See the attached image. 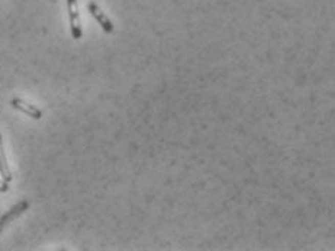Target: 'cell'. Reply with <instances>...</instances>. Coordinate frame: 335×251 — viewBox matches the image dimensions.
Here are the masks:
<instances>
[{"label": "cell", "mask_w": 335, "mask_h": 251, "mask_svg": "<svg viewBox=\"0 0 335 251\" xmlns=\"http://www.w3.org/2000/svg\"><path fill=\"white\" fill-rule=\"evenodd\" d=\"M67 9H69V16H70L71 36L74 39H80L83 31H81V22H80V12L77 0H67Z\"/></svg>", "instance_id": "obj_1"}, {"label": "cell", "mask_w": 335, "mask_h": 251, "mask_svg": "<svg viewBox=\"0 0 335 251\" xmlns=\"http://www.w3.org/2000/svg\"><path fill=\"white\" fill-rule=\"evenodd\" d=\"M87 8L88 12L92 13V16L95 17L97 22H99V25L102 26V29L105 31L106 34H112V32H114V24H112L110 19L103 13V10L99 8L95 2H88Z\"/></svg>", "instance_id": "obj_2"}, {"label": "cell", "mask_w": 335, "mask_h": 251, "mask_svg": "<svg viewBox=\"0 0 335 251\" xmlns=\"http://www.w3.org/2000/svg\"><path fill=\"white\" fill-rule=\"evenodd\" d=\"M10 104H12L15 109H18V111L24 112L25 115H28V116L34 118V119H41V118H42V112H41L36 106H34V104L25 102L24 99L15 97V99H12Z\"/></svg>", "instance_id": "obj_3"}, {"label": "cell", "mask_w": 335, "mask_h": 251, "mask_svg": "<svg viewBox=\"0 0 335 251\" xmlns=\"http://www.w3.org/2000/svg\"><path fill=\"white\" fill-rule=\"evenodd\" d=\"M28 206H29V203H28L27 200H20V202L16 203V205L10 209V211H8L3 217L0 218V231H2L5 226L8 225L9 222H12L15 218H18L19 215H22V214L28 209Z\"/></svg>", "instance_id": "obj_4"}, {"label": "cell", "mask_w": 335, "mask_h": 251, "mask_svg": "<svg viewBox=\"0 0 335 251\" xmlns=\"http://www.w3.org/2000/svg\"><path fill=\"white\" fill-rule=\"evenodd\" d=\"M0 176L5 182L10 183L13 176L10 173L9 164L6 160V154H5V147H3V139H2V134H0Z\"/></svg>", "instance_id": "obj_5"}, {"label": "cell", "mask_w": 335, "mask_h": 251, "mask_svg": "<svg viewBox=\"0 0 335 251\" xmlns=\"http://www.w3.org/2000/svg\"><path fill=\"white\" fill-rule=\"evenodd\" d=\"M9 191V183L5 182L3 179L0 180V192H8Z\"/></svg>", "instance_id": "obj_6"}]
</instances>
